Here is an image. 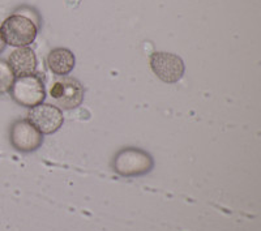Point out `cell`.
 <instances>
[{"instance_id": "obj_1", "label": "cell", "mask_w": 261, "mask_h": 231, "mask_svg": "<svg viewBox=\"0 0 261 231\" xmlns=\"http://www.w3.org/2000/svg\"><path fill=\"white\" fill-rule=\"evenodd\" d=\"M0 33L6 45L13 47H27L36 41L38 24L24 13H15L3 21Z\"/></svg>"}, {"instance_id": "obj_2", "label": "cell", "mask_w": 261, "mask_h": 231, "mask_svg": "<svg viewBox=\"0 0 261 231\" xmlns=\"http://www.w3.org/2000/svg\"><path fill=\"white\" fill-rule=\"evenodd\" d=\"M153 158L139 148H124L115 154L113 161L114 171L125 178L140 176L153 169Z\"/></svg>"}, {"instance_id": "obj_3", "label": "cell", "mask_w": 261, "mask_h": 231, "mask_svg": "<svg viewBox=\"0 0 261 231\" xmlns=\"http://www.w3.org/2000/svg\"><path fill=\"white\" fill-rule=\"evenodd\" d=\"M9 93L16 104L28 109L43 104L46 98L45 85L37 74L16 77Z\"/></svg>"}, {"instance_id": "obj_4", "label": "cell", "mask_w": 261, "mask_h": 231, "mask_svg": "<svg viewBox=\"0 0 261 231\" xmlns=\"http://www.w3.org/2000/svg\"><path fill=\"white\" fill-rule=\"evenodd\" d=\"M50 95L62 109H77L84 101V88L73 77L59 76L51 86Z\"/></svg>"}, {"instance_id": "obj_5", "label": "cell", "mask_w": 261, "mask_h": 231, "mask_svg": "<svg viewBox=\"0 0 261 231\" xmlns=\"http://www.w3.org/2000/svg\"><path fill=\"white\" fill-rule=\"evenodd\" d=\"M150 68L161 81L166 84L178 83L186 71L181 58L166 51H155L151 54Z\"/></svg>"}, {"instance_id": "obj_6", "label": "cell", "mask_w": 261, "mask_h": 231, "mask_svg": "<svg viewBox=\"0 0 261 231\" xmlns=\"http://www.w3.org/2000/svg\"><path fill=\"white\" fill-rule=\"evenodd\" d=\"M28 120L42 135H51L62 128L64 123V116L59 107L50 104H41L29 110Z\"/></svg>"}, {"instance_id": "obj_7", "label": "cell", "mask_w": 261, "mask_h": 231, "mask_svg": "<svg viewBox=\"0 0 261 231\" xmlns=\"http://www.w3.org/2000/svg\"><path fill=\"white\" fill-rule=\"evenodd\" d=\"M9 140L13 148L18 151H34L42 145L43 136L28 119L16 120L9 130Z\"/></svg>"}, {"instance_id": "obj_8", "label": "cell", "mask_w": 261, "mask_h": 231, "mask_svg": "<svg viewBox=\"0 0 261 231\" xmlns=\"http://www.w3.org/2000/svg\"><path fill=\"white\" fill-rule=\"evenodd\" d=\"M7 63L12 69L15 77L34 74L37 71V65H38L36 53L29 46H27V47H16V50L9 54Z\"/></svg>"}, {"instance_id": "obj_9", "label": "cell", "mask_w": 261, "mask_h": 231, "mask_svg": "<svg viewBox=\"0 0 261 231\" xmlns=\"http://www.w3.org/2000/svg\"><path fill=\"white\" fill-rule=\"evenodd\" d=\"M47 65L50 71L57 76H67L73 71L76 58L68 48L58 47L50 51L47 57Z\"/></svg>"}, {"instance_id": "obj_10", "label": "cell", "mask_w": 261, "mask_h": 231, "mask_svg": "<svg viewBox=\"0 0 261 231\" xmlns=\"http://www.w3.org/2000/svg\"><path fill=\"white\" fill-rule=\"evenodd\" d=\"M15 79V74H13L8 63L6 60L0 59V95L9 92Z\"/></svg>"}, {"instance_id": "obj_11", "label": "cell", "mask_w": 261, "mask_h": 231, "mask_svg": "<svg viewBox=\"0 0 261 231\" xmlns=\"http://www.w3.org/2000/svg\"><path fill=\"white\" fill-rule=\"evenodd\" d=\"M6 42H4V39H3V36H2V33H0V54L3 53L4 51V48H6Z\"/></svg>"}]
</instances>
